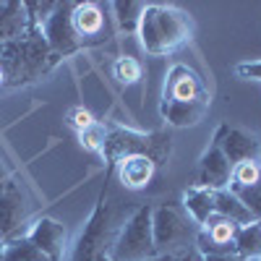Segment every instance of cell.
Returning a JSON list of instances; mask_svg holds the SVG:
<instances>
[{
    "instance_id": "cell-1",
    "label": "cell",
    "mask_w": 261,
    "mask_h": 261,
    "mask_svg": "<svg viewBox=\"0 0 261 261\" xmlns=\"http://www.w3.org/2000/svg\"><path fill=\"white\" fill-rule=\"evenodd\" d=\"M206 110H209V92L204 81L186 65L180 63L172 65L165 81L162 115L172 125H196Z\"/></svg>"
},
{
    "instance_id": "cell-25",
    "label": "cell",
    "mask_w": 261,
    "mask_h": 261,
    "mask_svg": "<svg viewBox=\"0 0 261 261\" xmlns=\"http://www.w3.org/2000/svg\"><path fill=\"white\" fill-rule=\"evenodd\" d=\"M144 261H172V256H165V253H160V256H149V258H144Z\"/></svg>"
},
{
    "instance_id": "cell-15",
    "label": "cell",
    "mask_w": 261,
    "mask_h": 261,
    "mask_svg": "<svg viewBox=\"0 0 261 261\" xmlns=\"http://www.w3.org/2000/svg\"><path fill=\"white\" fill-rule=\"evenodd\" d=\"M186 209L201 227L214 217V201H212V191L201 188V186H193L186 193Z\"/></svg>"
},
{
    "instance_id": "cell-9",
    "label": "cell",
    "mask_w": 261,
    "mask_h": 261,
    "mask_svg": "<svg viewBox=\"0 0 261 261\" xmlns=\"http://www.w3.org/2000/svg\"><path fill=\"white\" fill-rule=\"evenodd\" d=\"M154 165L157 162L149 160L146 154H128V157H123L118 162V178H120V183L125 188L139 191V188H144L151 180V175H154Z\"/></svg>"
},
{
    "instance_id": "cell-5",
    "label": "cell",
    "mask_w": 261,
    "mask_h": 261,
    "mask_svg": "<svg viewBox=\"0 0 261 261\" xmlns=\"http://www.w3.org/2000/svg\"><path fill=\"white\" fill-rule=\"evenodd\" d=\"M151 238H154V251L165 256H175L188 246L193 238L191 222L175 206H160L151 212Z\"/></svg>"
},
{
    "instance_id": "cell-27",
    "label": "cell",
    "mask_w": 261,
    "mask_h": 261,
    "mask_svg": "<svg viewBox=\"0 0 261 261\" xmlns=\"http://www.w3.org/2000/svg\"><path fill=\"white\" fill-rule=\"evenodd\" d=\"M0 84H6V73H3V68H0Z\"/></svg>"
},
{
    "instance_id": "cell-3",
    "label": "cell",
    "mask_w": 261,
    "mask_h": 261,
    "mask_svg": "<svg viewBox=\"0 0 261 261\" xmlns=\"http://www.w3.org/2000/svg\"><path fill=\"white\" fill-rule=\"evenodd\" d=\"M154 238H151V209L141 206L118 232L110 258L113 261H144L154 256Z\"/></svg>"
},
{
    "instance_id": "cell-6",
    "label": "cell",
    "mask_w": 261,
    "mask_h": 261,
    "mask_svg": "<svg viewBox=\"0 0 261 261\" xmlns=\"http://www.w3.org/2000/svg\"><path fill=\"white\" fill-rule=\"evenodd\" d=\"M27 238L47 256V261H63L65 248H68V230H65L58 220H53V217L37 220L29 227Z\"/></svg>"
},
{
    "instance_id": "cell-20",
    "label": "cell",
    "mask_w": 261,
    "mask_h": 261,
    "mask_svg": "<svg viewBox=\"0 0 261 261\" xmlns=\"http://www.w3.org/2000/svg\"><path fill=\"white\" fill-rule=\"evenodd\" d=\"M115 79H120L123 84H134L141 79V63L136 58H118L115 63Z\"/></svg>"
},
{
    "instance_id": "cell-7",
    "label": "cell",
    "mask_w": 261,
    "mask_h": 261,
    "mask_svg": "<svg viewBox=\"0 0 261 261\" xmlns=\"http://www.w3.org/2000/svg\"><path fill=\"white\" fill-rule=\"evenodd\" d=\"M24 217H27L24 196H21V191L16 188L13 180H8L3 188H0V241L18 238Z\"/></svg>"
},
{
    "instance_id": "cell-4",
    "label": "cell",
    "mask_w": 261,
    "mask_h": 261,
    "mask_svg": "<svg viewBox=\"0 0 261 261\" xmlns=\"http://www.w3.org/2000/svg\"><path fill=\"white\" fill-rule=\"evenodd\" d=\"M113 204H107V196H102V201L97 204L94 214L86 222L79 243L71 253V261H97L105 256L107 248H113Z\"/></svg>"
},
{
    "instance_id": "cell-16",
    "label": "cell",
    "mask_w": 261,
    "mask_h": 261,
    "mask_svg": "<svg viewBox=\"0 0 261 261\" xmlns=\"http://www.w3.org/2000/svg\"><path fill=\"white\" fill-rule=\"evenodd\" d=\"M235 251L241 258H256L261 256V222L241 225L235 235Z\"/></svg>"
},
{
    "instance_id": "cell-13",
    "label": "cell",
    "mask_w": 261,
    "mask_h": 261,
    "mask_svg": "<svg viewBox=\"0 0 261 261\" xmlns=\"http://www.w3.org/2000/svg\"><path fill=\"white\" fill-rule=\"evenodd\" d=\"M222 134H227L225 141H220L217 146H220V151L227 157V162H246V160H253L256 157V151H258V144L253 139H248L246 134H241V130H227L222 128Z\"/></svg>"
},
{
    "instance_id": "cell-24",
    "label": "cell",
    "mask_w": 261,
    "mask_h": 261,
    "mask_svg": "<svg viewBox=\"0 0 261 261\" xmlns=\"http://www.w3.org/2000/svg\"><path fill=\"white\" fill-rule=\"evenodd\" d=\"M204 261H243L235 253H220V256H204Z\"/></svg>"
},
{
    "instance_id": "cell-17",
    "label": "cell",
    "mask_w": 261,
    "mask_h": 261,
    "mask_svg": "<svg viewBox=\"0 0 261 261\" xmlns=\"http://www.w3.org/2000/svg\"><path fill=\"white\" fill-rule=\"evenodd\" d=\"M258 180H261V165L256 160H246V162L232 165V186L248 188V186H256Z\"/></svg>"
},
{
    "instance_id": "cell-18",
    "label": "cell",
    "mask_w": 261,
    "mask_h": 261,
    "mask_svg": "<svg viewBox=\"0 0 261 261\" xmlns=\"http://www.w3.org/2000/svg\"><path fill=\"white\" fill-rule=\"evenodd\" d=\"M79 141L86 151H105V144H107V128L102 123H92L86 125L84 130H79Z\"/></svg>"
},
{
    "instance_id": "cell-10",
    "label": "cell",
    "mask_w": 261,
    "mask_h": 261,
    "mask_svg": "<svg viewBox=\"0 0 261 261\" xmlns=\"http://www.w3.org/2000/svg\"><path fill=\"white\" fill-rule=\"evenodd\" d=\"M232 175V165L227 162V157L220 151V146H214L201 162V175H199V186L209 188V191H220Z\"/></svg>"
},
{
    "instance_id": "cell-21",
    "label": "cell",
    "mask_w": 261,
    "mask_h": 261,
    "mask_svg": "<svg viewBox=\"0 0 261 261\" xmlns=\"http://www.w3.org/2000/svg\"><path fill=\"white\" fill-rule=\"evenodd\" d=\"M68 123H71L76 130H84L86 125H92V123H94V118H92L89 110H84V107H73V110L68 113Z\"/></svg>"
},
{
    "instance_id": "cell-14",
    "label": "cell",
    "mask_w": 261,
    "mask_h": 261,
    "mask_svg": "<svg viewBox=\"0 0 261 261\" xmlns=\"http://www.w3.org/2000/svg\"><path fill=\"white\" fill-rule=\"evenodd\" d=\"M0 261H47V256L27 235H18L0 246Z\"/></svg>"
},
{
    "instance_id": "cell-28",
    "label": "cell",
    "mask_w": 261,
    "mask_h": 261,
    "mask_svg": "<svg viewBox=\"0 0 261 261\" xmlns=\"http://www.w3.org/2000/svg\"><path fill=\"white\" fill-rule=\"evenodd\" d=\"M97 261H113L110 256H102V258H97Z\"/></svg>"
},
{
    "instance_id": "cell-11",
    "label": "cell",
    "mask_w": 261,
    "mask_h": 261,
    "mask_svg": "<svg viewBox=\"0 0 261 261\" xmlns=\"http://www.w3.org/2000/svg\"><path fill=\"white\" fill-rule=\"evenodd\" d=\"M29 8L21 3H3L0 6V42H16L27 37Z\"/></svg>"
},
{
    "instance_id": "cell-26",
    "label": "cell",
    "mask_w": 261,
    "mask_h": 261,
    "mask_svg": "<svg viewBox=\"0 0 261 261\" xmlns=\"http://www.w3.org/2000/svg\"><path fill=\"white\" fill-rule=\"evenodd\" d=\"M8 183V175H6V170H3V165H0V188H3Z\"/></svg>"
},
{
    "instance_id": "cell-29",
    "label": "cell",
    "mask_w": 261,
    "mask_h": 261,
    "mask_svg": "<svg viewBox=\"0 0 261 261\" xmlns=\"http://www.w3.org/2000/svg\"><path fill=\"white\" fill-rule=\"evenodd\" d=\"M258 151H261V144H258Z\"/></svg>"
},
{
    "instance_id": "cell-19",
    "label": "cell",
    "mask_w": 261,
    "mask_h": 261,
    "mask_svg": "<svg viewBox=\"0 0 261 261\" xmlns=\"http://www.w3.org/2000/svg\"><path fill=\"white\" fill-rule=\"evenodd\" d=\"M232 193L241 199V204L251 212L253 220H261V180L256 186H248V188H238L232 186Z\"/></svg>"
},
{
    "instance_id": "cell-12",
    "label": "cell",
    "mask_w": 261,
    "mask_h": 261,
    "mask_svg": "<svg viewBox=\"0 0 261 261\" xmlns=\"http://www.w3.org/2000/svg\"><path fill=\"white\" fill-rule=\"evenodd\" d=\"M71 27L79 39L84 37H99L105 27V16L94 3H81L71 8Z\"/></svg>"
},
{
    "instance_id": "cell-8",
    "label": "cell",
    "mask_w": 261,
    "mask_h": 261,
    "mask_svg": "<svg viewBox=\"0 0 261 261\" xmlns=\"http://www.w3.org/2000/svg\"><path fill=\"white\" fill-rule=\"evenodd\" d=\"M45 37H47L45 39L47 47L60 53V55H68L79 47V37L71 27V11L68 8L63 11L60 6H55V13L47 16V21H45Z\"/></svg>"
},
{
    "instance_id": "cell-22",
    "label": "cell",
    "mask_w": 261,
    "mask_h": 261,
    "mask_svg": "<svg viewBox=\"0 0 261 261\" xmlns=\"http://www.w3.org/2000/svg\"><path fill=\"white\" fill-rule=\"evenodd\" d=\"M172 261H204V256L196 251V248H186V251H180V253L172 256Z\"/></svg>"
},
{
    "instance_id": "cell-2",
    "label": "cell",
    "mask_w": 261,
    "mask_h": 261,
    "mask_svg": "<svg viewBox=\"0 0 261 261\" xmlns=\"http://www.w3.org/2000/svg\"><path fill=\"white\" fill-rule=\"evenodd\" d=\"M141 45L151 55H167L183 47L193 34V21L188 13L172 6H149L139 18Z\"/></svg>"
},
{
    "instance_id": "cell-23",
    "label": "cell",
    "mask_w": 261,
    "mask_h": 261,
    "mask_svg": "<svg viewBox=\"0 0 261 261\" xmlns=\"http://www.w3.org/2000/svg\"><path fill=\"white\" fill-rule=\"evenodd\" d=\"M238 73H243V76H261V63H253V65H238Z\"/></svg>"
}]
</instances>
